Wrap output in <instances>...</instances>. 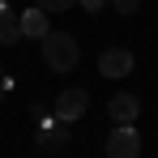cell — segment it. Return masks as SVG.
Listing matches in <instances>:
<instances>
[{
  "mask_svg": "<svg viewBox=\"0 0 158 158\" xmlns=\"http://www.w3.org/2000/svg\"><path fill=\"white\" fill-rule=\"evenodd\" d=\"M43 60H47V69H52V73H73V69H77V60H81L73 34L52 30V34L43 39Z\"/></svg>",
  "mask_w": 158,
  "mask_h": 158,
  "instance_id": "6da1fadb",
  "label": "cell"
},
{
  "mask_svg": "<svg viewBox=\"0 0 158 158\" xmlns=\"http://www.w3.org/2000/svg\"><path fill=\"white\" fill-rule=\"evenodd\" d=\"M81 9H85V13H98V9H107V4H111V0H77Z\"/></svg>",
  "mask_w": 158,
  "mask_h": 158,
  "instance_id": "30bf717a",
  "label": "cell"
},
{
  "mask_svg": "<svg viewBox=\"0 0 158 158\" xmlns=\"http://www.w3.org/2000/svg\"><path fill=\"white\" fill-rule=\"evenodd\" d=\"M47 17H52V13H47V9H39V4H34V9H26V13H22V34H26V39H39V43H43V39L52 34Z\"/></svg>",
  "mask_w": 158,
  "mask_h": 158,
  "instance_id": "5b68a950",
  "label": "cell"
},
{
  "mask_svg": "<svg viewBox=\"0 0 158 158\" xmlns=\"http://www.w3.org/2000/svg\"><path fill=\"white\" fill-rule=\"evenodd\" d=\"M0 103H4V85H0Z\"/></svg>",
  "mask_w": 158,
  "mask_h": 158,
  "instance_id": "7c38bea8",
  "label": "cell"
},
{
  "mask_svg": "<svg viewBox=\"0 0 158 158\" xmlns=\"http://www.w3.org/2000/svg\"><path fill=\"white\" fill-rule=\"evenodd\" d=\"M137 111H141V103H137L132 94H111V103H107V115H111L115 124H132Z\"/></svg>",
  "mask_w": 158,
  "mask_h": 158,
  "instance_id": "8992f818",
  "label": "cell"
},
{
  "mask_svg": "<svg viewBox=\"0 0 158 158\" xmlns=\"http://www.w3.org/2000/svg\"><path fill=\"white\" fill-rule=\"evenodd\" d=\"M85 107H90V94L85 90H60V98H56V120H64V124H73L85 115Z\"/></svg>",
  "mask_w": 158,
  "mask_h": 158,
  "instance_id": "3957f363",
  "label": "cell"
},
{
  "mask_svg": "<svg viewBox=\"0 0 158 158\" xmlns=\"http://www.w3.org/2000/svg\"><path fill=\"white\" fill-rule=\"evenodd\" d=\"M17 39H22V17L0 4V47H13Z\"/></svg>",
  "mask_w": 158,
  "mask_h": 158,
  "instance_id": "52a82bcc",
  "label": "cell"
},
{
  "mask_svg": "<svg viewBox=\"0 0 158 158\" xmlns=\"http://www.w3.org/2000/svg\"><path fill=\"white\" fill-rule=\"evenodd\" d=\"M98 73H103L107 81L128 77V73H132V52H128V47H107V52L98 56Z\"/></svg>",
  "mask_w": 158,
  "mask_h": 158,
  "instance_id": "277c9868",
  "label": "cell"
},
{
  "mask_svg": "<svg viewBox=\"0 0 158 158\" xmlns=\"http://www.w3.org/2000/svg\"><path fill=\"white\" fill-rule=\"evenodd\" d=\"M141 154V132L132 124H115L111 141H107V158H137Z\"/></svg>",
  "mask_w": 158,
  "mask_h": 158,
  "instance_id": "7a4b0ae2",
  "label": "cell"
},
{
  "mask_svg": "<svg viewBox=\"0 0 158 158\" xmlns=\"http://www.w3.org/2000/svg\"><path fill=\"white\" fill-rule=\"evenodd\" d=\"M60 124H64V120H47V115H43V150H47V154H56V150L64 145V128H60Z\"/></svg>",
  "mask_w": 158,
  "mask_h": 158,
  "instance_id": "ba28073f",
  "label": "cell"
},
{
  "mask_svg": "<svg viewBox=\"0 0 158 158\" xmlns=\"http://www.w3.org/2000/svg\"><path fill=\"white\" fill-rule=\"evenodd\" d=\"M39 9H47V13H64V9H73L77 0H34Z\"/></svg>",
  "mask_w": 158,
  "mask_h": 158,
  "instance_id": "9c48e42d",
  "label": "cell"
},
{
  "mask_svg": "<svg viewBox=\"0 0 158 158\" xmlns=\"http://www.w3.org/2000/svg\"><path fill=\"white\" fill-rule=\"evenodd\" d=\"M0 81H4V73H0Z\"/></svg>",
  "mask_w": 158,
  "mask_h": 158,
  "instance_id": "4fadbf2b",
  "label": "cell"
},
{
  "mask_svg": "<svg viewBox=\"0 0 158 158\" xmlns=\"http://www.w3.org/2000/svg\"><path fill=\"white\" fill-rule=\"evenodd\" d=\"M111 4H115V13H137L141 0H111Z\"/></svg>",
  "mask_w": 158,
  "mask_h": 158,
  "instance_id": "8fae6325",
  "label": "cell"
}]
</instances>
